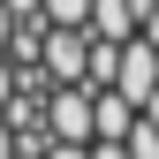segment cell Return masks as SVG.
<instances>
[{"mask_svg": "<svg viewBox=\"0 0 159 159\" xmlns=\"http://www.w3.org/2000/svg\"><path fill=\"white\" fill-rule=\"evenodd\" d=\"M114 91H121L129 106L144 114L152 98H159V46H144V38H129V46H121V61H114Z\"/></svg>", "mask_w": 159, "mask_h": 159, "instance_id": "6da1fadb", "label": "cell"}, {"mask_svg": "<svg viewBox=\"0 0 159 159\" xmlns=\"http://www.w3.org/2000/svg\"><path fill=\"white\" fill-rule=\"evenodd\" d=\"M46 129H53V144H91V91L84 84H61L46 98Z\"/></svg>", "mask_w": 159, "mask_h": 159, "instance_id": "7a4b0ae2", "label": "cell"}, {"mask_svg": "<svg viewBox=\"0 0 159 159\" xmlns=\"http://www.w3.org/2000/svg\"><path fill=\"white\" fill-rule=\"evenodd\" d=\"M46 76H53V84H84V76H91L84 30H46Z\"/></svg>", "mask_w": 159, "mask_h": 159, "instance_id": "3957f363", "label": "cell"}, {"mask_svg": "<svg viewBox=\"0 0 159 159\" xmlns=\"http://www.w3.org/2000/svg\"><path fill=\"white\" fill-rule=\"evenodd\" d=\"M129 129H136V106L106 84V91L91 98V144H129Z\"/></svg>", "mask_w": 159, "mask_h": 159, "instance_id": "277c9868", "label": "cell"}, {"mask_svg": "<svg viewBox=\"0 0 159 159\" xmlns=\"http://www.w3.org/2000/svg\"><path fill=\"white\" fill-rule=\"evenodd\" d=\"M91 30H98V46H129L136 8H129V0H91Z\"/></svg>", "mask_w": 159, "mask_h": 159, "instance_id": "5b68a950", "label": "cell"}, {"mask_svg": "<svg viewBox=\"0 0 159 159\" xmlns=\"http://www.w3.org/2000/svg\"><path fill=\"white\" fill-rule=\"evenodd\" d=\"M46 23L53 30H91V0H46Z\"/></svg>", "mask_w": 159, "mask_h": 159, "instance_id": "8992f818", "label": "cell"}, {"mask_svg": "<svg viewBox=\"0 0 159 159\" xmlns=\"http://www.w3.org/2000/svg\"><path fill=\"white\" fill-rule=\"evenodd\" d=\"M129 159H159V121L136 114V129H129Z\"/></svg>", "mask_w": 159, "mask_h": 159, "instance_id": "52a82bcc", "label": "cell"}, {"mask_svg": "<svg viewBox=\"0 0 159 159\" xmlns=\"http://www.w3.org/2000/svg\"><path fill=\"white\" fill-rule=\"evenodd\" d=\"M15 61H46V30L38 23H15Z\"/></svg>", "mask_w": 159, "mask_h": 159, "instance_id": "ba28073f", "label": "cell"}, {"mask_svg": "<svg viewBox=\"0 0 159 159\" xmlns=\"http://www.w3.org/2000/svg\"><path fill=\"white\" fill-rule=\"evenodd\" d=\"M8 106H15V68L0 61V114H8Z\"/></svg>", "mask_w": 159, "mask_h": 159, "instance_id": "9c48e42d", "label": "cell"}, {"mask_svg": "<svg viewBox=\"0 0 159 159\" xmlns=\"http://www.w3.org/2000/svg\"><path fill=\"white\" fill-rule=\"evenodd\" d=\"M15 46V15H8V0H0V53Z\"/></svg>", "mask_w": 159, "mask_h": 159, "instance_id": "30bf717a", "label": "cell"}, {"mask_svg": "<svg viewBox=\"0 0 159 159\" xmlns=\"http://www.w3.org/2000/svg\"><path fill=\"white\" fill-rule=\"evenodd\" d=\"M46 159H91V144H53Z\"/></svg>", "mask_w": 159, "mask_h": 159, "instance_id": "8fae6325", "label": "cell"}, {"mask_svg": "<svg viewBox=\"0 0 159 159\" xmlns=\"http://www.w3.org/2000/svg\"><path fill=\"white\" fill-rule=\"evenodd\" d=\"M91 159H129V144H91Z\"/></svg>", "mask_w": 159, "mask_h": 159, "instance_id": "7c38bea8", "label": "cell"}, {"mask_svg": "<svg viewBox=\"0 0 159 159\" xmlns=\"http://www.w3.org/2000/svg\"><path fill=\"white\" fill-rule=\"evenodd\" d=\"M0 159H15V129L8 121H0Z\"/></svg>", "mask_w": 159, "mask_h": 159, "instance_id": "4fadbf2b", "label": "cell"}]
</instances>
